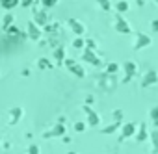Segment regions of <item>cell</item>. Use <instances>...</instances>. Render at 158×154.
Returning <instances> with one entry per match:
<instances>
[{
	"mask_svg": "<svg viewBox=\"0 0 158 154\" xmlns=\"http://www.w3.org/2000/svg\"><path fill=\"white\" fill-rule=\"evenodd\" d=\"M156 2H158V0H156Z\"/></svg>",
	"mask_w": 158,
	"mask_h": 154,
	"instance_id": "cell-13",
	"label": "cell"
},
{
	"mask_svg": "<svg viewBox=\"0 0 158 154\" xmlns=\"http://www.w3.org/2000/svg\"><path fill=\"white\" fill-rule=\"evenodd\" d=\"M158 82V74L154 72V71H149L147 74H145V78H143V87H147V86H151V84H156Z\"/></svg>",
	"mask_w": 158,
	"mask_h": 154,
	"instance_id": "cell-1",
	"label": "cell"
},
{
	"mask_svg": "<svg viewBox=\"0 0 158 154\" xmlns=\"http://www.w3.org/2000/svg\"><path fill=\"white\" fill-rule=\"evenodd\" d=\"M115 28L121 32V34H128L130 32V28H128V24L121 19V17H117V22H115Z\"/></svg>",
	"mask_w": 158,
	"mask_h": 154,
	"instance_id": "cell-3",
	"label": "cell"
},
{
	"mask_svg": "<svg viewBox=\"0 0 158 154\" xmlns=\"http://www.w3.org/2000/svg\"><path fill=\"white\" fill-rule=\"evenodd\" d=\"M45 2H47V4H54V0H45Z\"/></svg>",
	"mask_w": 158,
	"mask_h": 154,
	"instance_id": "cell-12",
	"label": "cell"
},
{
	"mask_svg": "<svg viewBox=\"0 0 158 154\" xmlns=\"http://www.w3.org/2000/svg\"><path fill=\"white\" fill-rule=\"evenodd\" d=\"M134 130H136V124L130 123V124H127V126L123 128V136H125V137H130V136L134 134Z\"/></svg>",
	"mask_w": 158,
	"mask_h": 154,
	"instance_id": "cell-4",
	"label": "cell"
},
{
	"mask_svg": "<svg viewBox=\"0 0 158 154\" xmlns=\"http://www.w3.org/2000/svg\"><path fill=\"white\" fill-rule=\"evenodd\" d=\"M108 71H117V65H115V63H112V65H108Z\"/></svg>",
	"mask_w": 158,
	"mask_h": 154,
	"instance_id": "cell-11",
	"label": "cell"
},
{
	"mask_svg": "<svg viewBox=\"0 0 158 154\" xmlns=\"http://www.w3.org/2000/svg\"><path fill=\"white\" fill-rule=\"evenodd\" d=\"M151 117H152V121H156V123H158V106L151 110Z\"/></svg>",
	"mask_w": 158,
	"mask_h": 154,
	"instance_id": "cell-8",
	"label": "cell"
},
{
	"mask_svg": "<svg viewBox=\"0 0 158 154\" xmlns=\"http://www.w3.org/2000/svg\"><path fill=\"white\" fill-rule=\"evenodd\" d=\"M145 137H147V132H145V124H141V132L138 134V139H139V141H143Z\"/></svg>",
	"mask_w": 158,
	"mask_h": 154,
	"instance_id": "cell-7",
	"label": "cell"
},
{
	"mask_svg": "<svg viewBox=\"0 0 158 154\" xmlns=\"http://www.w3.org/2000/svg\"><path fill=\"white\" fill-rule=\"evenodd\" d=\"M151 139H152V145H154V152L158 154V130L151 132Z\"/></svg>",
	"mask_w": 158,
	"mask_h": 154,
	"instance_id": "cell-5",
	"label": "cell"
},
{
	"mask_svg": "<svg viewBox=\"0 0 158 154\" xmlns=\"http://www.w3.org/2000/svg\"><path fill=\"white\" fill-rule=\"evenodd\" d=\"M125 69H127V72H128V76H132V74H134V71H136V65L128 61V63L125 65Z\"/></svg>",
	"mask_w": 158,
	"mask_h": 154,
	"instance_id": "cell-6",
	"label": "cell"
},
{
	"mask_svg": "<svg viewBox=\"0 0 158 154\" xmlns=\"http://www.w3.org/2000/svg\"><path fill=\"white\" fill-rule=\"evenodd\" d=\"M117 10H119V11H127V10H128V4H127V2H119V4H117Z\"/></svg>",
	"mask_w": 158,
	"mask_h": 154,
	"instance_id": "cell-9",
	"label": "cell"
},
{
	"mask_svg": "<svg viewBox=\"0 0 158 154\" xmlns=\"http://www.w3.org/2000/svg\"><path fill=\"white\" fill-rule=\"evenodd\" d=\"M149 43H151L149 35H145V34H138V39H136V48H143V47H147Z\"/></svg>",
	"mask_w": 158,
	"mask_h": 154,
	"instance_id": "cell-2",
	"label": "cell"
},
{
	"mask_svg": "<svg viewBox=\"0 0 158 154\" xmlns=\"http://www.w3.org/2000/svg\"><path fill=\"white\" fill-rule=\"evenodd\" d=\"M152 30H154V32H158V19H156V21H152Z\"/></svg>",
	"mask_w": 158,
	"mask_h": 154,
	"instance_id": "cell-10",
	"label": "cell"
}]
</instances>
